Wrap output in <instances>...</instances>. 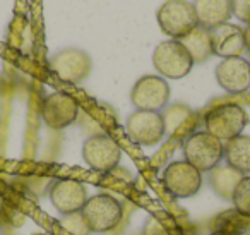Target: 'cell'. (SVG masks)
Wrapping results in <instances>:
<instances>
[{
	"mask_svg": "<svg viewBox=\"0 0 250 235\" xmlns=\"http://www.w3.org/2000/svg\"><path fill=\"white\" fill-rule=\"evenodd\" d=\"M40 235H53V234H40Z\"/></svg>",
	"mask_w": 250,
	"mask_h": 235,
	"instance_id": "26",
	"label": "cell"
},
{
	"mask_svg": "<svg viewBox=\"0 0 250 235\" xmlns=\"http://www.w3.org/2000/svg\"><path fill=\"white\" fill-rule=\"evenodd\" d=\"M171 90L168 86L167 79L161 76H143L137 79L130 91V100L137 110L146 112H160L170 101Z\"/></svg>",
	"mask_w": 250,
	"mask_h": 235,
	"instance_id": "7",
	"label": "cell"
},
{
	"mask_svg": "<svg viewBox=\"0 0 250 235\" xmlns=\"http://www.w3.org/2000/svg\"><path fill=\"white\" fill-rule=\"evenodd\" d=\"M206 131L219 141H229L242 134L249 124V115L240 105L225 103L211 108L204 117Z\"/></svg>",
	"mask_w": 250,
	"mask_h": 235,
	"instance_id": "5",
	"label": "cell"
},
{
	"mask_svg": "<svg viewBox=\"0 0 250 235\" xmlns=\"http://www.w3.org/2000/svg\"><path fill=\"white\" fill-rule=\"evenodd\" d=\"M231 12L238 21L250 26V0H231Z\"/></svg>",
	"mask_w": 250,
	"mask_h": 235,
	"instance_id": "22",
	"label": "cell"
},
{
	"mask_svg": "<svg viewBox=\"0 0 250 235\" xmlns=\"http://www.w3.org/2000/svg\"><path fill=\"white\" fill-rule=\"evenodd\" d=\"M153 66L163 79H182L192 70L194 60L180 40H167L154 50Z\"/></svg>",
	"mask_w": 250,
	"mask_h": 235,
	"instance_id": "4",
	"label": "cell"
},
{
	"mask_svg": "<svg viewBox=\"0 0 250 235\" xmlns=\"http://www.w3.org/2000/svg\"><path fill=\"white\" fill-rule=\"evenodd\" d=\"M163 186L167 192L178 199L192 197L199 192L202 186V173L197 168L187 163L185 160L182 162H171L165 168L163 173Z\"/></svg>",
	"mask_w": 250,
	"mask_h": 235,
	"instance_id": "8",
	"label": "cell"
},
{
	"mask_svg": "<svg viewBox=\"0 0 250 235\" xmlns=\"http://www.w3.org/2000/svg\"><path fill=\"white\" fill-rule=\"evenodd\" d=\"M125 131L132 142L139 146H156L167 134L163 115L160 112L136 110L129 115Z\"/></svg>",
	"mask_w": 250,
	"mask_h": 235,
	"instance_id": "6",
	"label": "cell"
},
{
	"mask_svg": "<svg viewBox=\"0 0 250 235\" xmlns=\"http://www.w3.org/2000/svg\"><path fill=\"white\" fill-rule=\"evenodd\" d=\"M211 235H228V234H221V232H212Z\"/></svg>",
	"mask_w": 250,
	"mask_h": 235,
	"instance_id": "25",
	"label": "cell"
},
{
	"mask_svg": "<svg viewBox=\"0 0 250 235\" xmlns=\"http://www.w3.org/2000/svg\"><path fill=\"white\" fill-rule=\"evenodd\" d=\"M242 173H238L236 170H233L228 165H218L211 170V175H209V184L214 189V192L219 197H225V199H231L233 190H235L236 184L242 179Z\"/></svg>",
	"mask_w": 250,
	"mask_h": 235,
	"instance_id": "18",
	"label": "cell"
},
{
	"mask_svg": "<svg viewBox=\"0 0 250 235\" xmlns=\"http://www.w3.org/2000/svg\"><path fill=\"white\" fill-rule=\"evenodd\" d=\"M124 216V208L120 201L110 194H96L87 197L81 210V218L89 232L104 234L118 227Z\"/></svg>",
	"mask_w": 250,
	"mask_h": 235,
	"instance_id": "1",
	"label": "cell"
},
{
	"mask_svg": "<svg viewBox=\"0 0 250 235\" xmlns=\"http://www.w3.org/2000/svg\"><path fill=\"white\" fill-rule=\"evenodd\" d=\"M194 11L197 16L199 26L206 28L208 31L226 24L231 12V0H194Z\"/></svg>",
	"mask_w": 250,
	"mask_h": 235,
	"instance_id": "15",
	"label": "cell"
},
{
	"mask_svg": "<svg viewBox=\"0 0 250 235\" xmlns=\"http://www.w3.org/2000/svg\"><path fill=\"white\" fill-rule=\"evenodd\" d=\"M50 201L60 214L81 213L87 201V192L83 182L74 179H60L50 189Z\"/></svg>",
	"mask_w": 250,
	"mask_h": 235,
	"instance_id": "12",
	"label": "cell"
},
{
	"mask_svg": "<svg viewBox=\"0 0 250 235\" xmlns=\"http://www.w3.org/2000/svg\"><path fill=\"white\" fill-rule=\"evenodd\" d=\"M182 45L187 48V52L190 53L194 64H202L212 55L211 50V38H209V31L202 26H197L195 29H192L185 38L180 40Z\"/></svg>",
	"mask_w": 250,
	"mask_h": 235,
	"instance_id": "17",
	"label": "cell"
},
{
	"mask_svg": "<svg viewBox=\"0 0 250 235\" xmlns=\"http://www.w3.org/2000/svg\"><path fill=\"white\" fill-rule=\"evenodd\" d=\"M192 115L190 108L184 107V105H175V107H170L163 115V120H165V127L167 131L175 132L188 117Z\"/></svg>",
	"mask_w": 250,
	"mask_h": 235,
	"instance_id": "21",
	"label": "cell"
},
{
	"mask_svg": "<svg viewBox=\"0 0 250 235\" xmlns=\"http://www.w3.org/2000/svg\"><path fill=\"white\" fill-rule=\"evenodd\" d=\"M144 235H168V234L163 225H161V221L156 220V216H149L146 227H144Z\"/></svg>",
	"mask_w": 250,
	"mask_h": 235,
	"instance_id": "23",
	"label": "cell"
},
{
	"mask_svg": "<svg viewBox=\"0 0 250 235\" xmlns=\"http://www.w3.org/2000/svg\"><path fill=\"white\" fill-rule=\"evenodd\" d=\"M231 201L235 204V210L250 218V177H242L233 190Z\"/></svg>",
	"mask_w": 250,
	"mask_h": 235,
	"instance_id": "20",
	"label": "cell"
},
{
	"mask_svg": "<svg viewBox=\"0 0 250 235\" xmlns=\"http://www.w3.org/2000/svg\"><path fill=\"white\" fill-rule=\"evenodd\" d=\"M91 57L84 50L65 48L50 59V69L62 81L70 84H79L91 72Z\"/></svg>",
	"mask_w": 250,
	"mask_h": 235,
	"instance_id": "9",
	"label": "cell"
},
{
	"mask_svg": "<svg viewBox=\"0 0 250 235\" xmlns=\"http://www.w3.org/2000/svg\"><path fill=\"white\" fill-rule=\"evenodd\" d=\"M226 165L238 173H250V136H236L225 144Z\"/></svg>",
	"mask_w": 250,
	"mask_h": 235,
	"instance_id": "16",
	"label": "cell"
},
{
	"mask_svg": "<svg viewBox=\"0 0 250 235\" xmlns=\"http://www.w3.org/2000/svg\"><path fill=\"white\" fill-rule=\"evenodd\" d=\"M216 81L231 94L245 93L250 88V62L243 57L223 59L216 67Z\"/></svg>",
	"mask_w": 250,
	"mask_h": 235,
	"instance_id": "13",
	"label": "cell"
},
{
	"mask_svg": "<svg viewBox=\"0 0 250 235\" xmlns=\"http://www.w3.org/2000/svg\"><path fill=\"white\" fill-rule=\"evenodd\" d=\"M184 156L185 162L190 163L201 173L211 172L225 156V146H223V141L209 134L208 131L194 132L185 139Z\"/></svg>",
	"mask_w": 250,
	"mask_h": 235,
	"instance_id": "2",
	"label": "cell"
},
{
	"mask_svg": "<svg viewBox=\"0 0 250 235\" xmlns=\"http://www.w3.org/2000/svg\"><path fill=\"white\" fill-rule=\"evenodd\" d=\"M83 158L89 168L98 172H110L120 162L122 149L110 136L96 134L86 139L83 146Z\"/></svg>",
	"mask_w": 250,
	"mask_h": 235,
	"instance_id": "10",
	"label": "cell"
},
{
	"mask_svg": "<svg viewBox=\"0 0 250 235\" xmlns=\"http://www.w3.org/2000/svg\"><path fill=\"white\" fill-rule=\"evenodd\" d=\"M214 227H216V232H221V234H228V235H236V234H242V232L250 230V218L233 208V210L225 211V213L216 216Z\"/></svg>",
	"mask_w": 250,
	"mask_h": 235,
	"instance_id": "19",
	"label": "cell"
},
{
	"mask_svg": "<svg viewBox=\"0 0 250 235\" xmlns=\"http://www.w3.org/2000/svg\"><path fill=\"white\" fill-rule=\"evenodd\" d=\"M77 115H79V103L70 94L55 91L43 100L42 118L53 131L72 125L77 120Z\"/></svg>",
	"mask_w": 250,
	"mask_h": 235,
	"instance_id": "11",
	"label": "cell"
},
{
	"mask_svg": "<svg viewBox=\"0 0 250 235\" xmlns=\"http://www.w3.org/2000/svg\"><path fill=\"white\" fill-rule=\"evenodd\" d=\"M211 38L212 55L221 59H231V57H242L245 50V40H243V29L236 24H221L209 31Z\"/></svg>",
	"mask_w": 250,
	"mask_h": 235,
	"instance_id": "14",
	"label": "cell"
},
{
	"mask_svg": "<svg viewBox=\"0 0 250 235\" xmlns=\"http://www.w3.org/2000/svg\"><path fill=\"white\" fill-rule=\"evenodd\" d=\"M158 24L171 40H182L199 26L194 5L188 0H167L158 9Z\"/></svg>",
	"mask_w": 250,
	"mask_h": 235,
	"instance_id": "3",
	"label": "cell"
},
{
	"mask_svg": "<svg viewBox=\"0 0 250 235\" xmlns=\"http://www.w3.org/2000/svg\"><path fill=\"white\" fill-rule=\"evenodd\" d=\"M243 40H245V50L250 52V26L243 29Z\"/></svg>",
	"mask_w": 250,
	"mask_h": 235,
	"instance_id": "24",
	"label": "cell"
}]
</instances>
